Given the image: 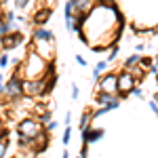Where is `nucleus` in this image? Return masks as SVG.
I'll list each match as a JSON object with an SVG mask.
<instances>
[{
    "label": "nucleus",
    "instance_id": "f257e3e1",
    "mask_svg": "<svg viewBox=\"0 0 158 158\" xmlns=\"http://www.w3.org/2000/svg\"><path fill=\"white\" fill-rule=\"evenodd\" d=\"M51 70H55V65H51L44 61L42 55L38 53H30L25 57V63L21 65V72H23L25 78H42L44 74H49Z\"/></svg>",
    "mask_w": 158,
    "mask_h": 158
},
{
    "label": "nucleus",
    "instance_id": "f03ea898",
    "mask_svg": "<svg viewBox=\"0 0 158 158\" xmlns=\"http://www.w3.org/2000/svg\"><path fill=\"white\" fill-rule=\"evenodd\" d=\"M23 93L30 97H38L42 93H49L47 91V80L42 78H25L23 80Z\"/></svg>",
    "mask_w": 158,
    "mask_h": 158
},
{
    "label": "nucleus",
    "instance_id": "7ed1b4c3",
    "mask_svg": "<svg viewBox=\"0 0 158 158\" xmlns=\"http://www.w3.org/2000/svg\"><path fill=\"white\" fill-rule=\"evenodd\" d=\"M17 133L27 135V137L34 139L38 133H42V124H40L38 118H25V120H21L19 124H17Z\"/></svg>",
    "mask_w": 158,
    "mask_h": 158
},
{
    "label": "nucleus",
    "instance_id": "20e7f679",
    "mask_svg": "<svg viewBox=\"0 0 158 158\" xmlns=\"http://www.w3.org/2000/svg\"><path fill=\"white\" fill-rule=\"evenodd\" d=\"M135 76L131 70H124V72L118 74V93H120L122 97L124 95H131V91H133V86H135Z\"/></svg>",
    "mask_w": 158,
    "mask_h": 158
},
{
    "label": "nucleus",
    "instance_id": "39448f33",
    "mask_svg": "<svg viewBox=\"0 0 158 158\" xmlns=\"http://www.w3.org/2000/svg\"><path fill=\"white\" fill-rule=\"evenodd\" d=\"M4 95H9L11 99H19L23 95V80L19 78V72L9 78V82L4 85Z\"/></svg>",
    "mask_w": 158,
    "mask_h": 158
},
{
    "label": "nucleus",
    "instance_id": "423d86ee",
    "mask_svg": "<svg viewBox=\"0 0 158 158\" xmlns=\"http://www.w3.org/2000/svg\"><path fill=\"white\" fill-rule=\"evenodd\" d=\"M97 89L106 93H118V74H106L103 78H99Z\"/></svg>",
    "mask_w": 158,
    "mask_h": 158
},
{
    "label": "nucleus",
    "instance_id": "0eeeda50",
    "mask_svg": "<svg viewBox=\"0 0 158 158\" xmlns=\"http://www.w3.org/2000/svg\"><path fill=\"white\" fill-rule=\"evenodd\" d=\"M23 42V36L17 32V34H6V36L2 38V49L4 51H11V49H15V47H19Z\"/></svg>",
    "mask_w": 158,
    "mask_h": 158
},
{
    "label": "nucleus",
    "instance_id": "6e6552de",
    "mask_svg": "<svg viewBox=\"0 0 158 158\" xmlns=\"http://www.w3.org/2000/svg\"><path fill=\"white\" fill-rule=\"evenodd\" d=\"M47 146H49V135L42 131V133H38L36 137H34V141H32V146H30V148H32L36 154H40V152L47 150Z\"/></svg>",
    "mask_w": 158,
    "mask_h": 158
},
{
    "label": "nucleus",
    "instance_id": "1a4fd4ad",
    "mask_svg": "<svg viewBox=\"0 0 158 158\" xmlns=\"http://www.w3.org/2000/svg\"><path fill=\"white\" fill-rule=\"evenodd\" d=\"M99 137H103V131H101V129H89V127H86L85 131H82V141H85L86 146H89V143H95Z\"/></svg>",
    "mask_w": 158,
    "mask_h": 158
},
{
    "label": "nucleus",
    "instance_id": "9d476101",
    "mask_svg": "<svg viewBox=\"0 0 158 158\" xmlns=\"http://www.w3.org/2000/svg\"><path fill=\"white\" fill-rule=\"evenodd\" d=\"M74 4H76V11L82 15H89L93 11V0H74Z\"/></svg>",
    "mask_w": 158,
    "mask_h": 158
},
{
    "label": "nucleus",
    "instance_id": "9b49d317",
    "mask_svg": "<svg viewBox=\"0 0 158 158\" xmlns=\"http://www.w3.org/2000/svg\"><path fill=\"white\" fill-rule=\"evenodd\" d=\"M34 42H53V34L49 30H34Z\"/></svg>",
    "mask_w": 158,
    "mask_h": 158
},
{
    "label": "nucleus",
    "instance_id": "f8f14e48",
    "mask_svg": "<svg viewBox=\"0 0 158 158\" xmlns=\"http://www.w3.org/2000/svg\"><path fill=\"white\" fill-rule=\"evenodd\" d=\"M51 9H44V11H38L36 15H34V23H38V25H42V23H47V19L51 17Z\"/></svg>",
    "mask_w": 158,
    "mask_h": 158
},
{
    "label": "nucleus",
    "instance_id": "ddd939ff",
    "mask_svg": "<svg viewBox=\"0 0 158 158\" xmlns=\"http://www.w3.org/2000/svg\"><path fill=\"white\" fill-rule=\"evenodd\" d=\"M11 27H13V23H11V21L6 23V21H2V19H0V42H2V38H4L6 34H9V30H11Z\"/></svg>",
    "mask_w": 158,
    "mask_h": 158
},
{
    "label": "nucleus",
    "instance_id": "4468645a",
    "mask_svg": "<svg viewBox=\"0 0 158 158\" xmlns=\"http://www.w3.org/2000/svg\"><path fill=\"white\" fill-rule=\"evenodd\" d=\"M139 61H141V55H131L129 59L124 61V70H131L135 63H139Z\"/></svg>",
    "mask_w": 158,
    "mask_h": 158
},
{
    "label": "nucleus",
    "instance_id": "2eb2a0df",
    "mask_svg": "<svg viewBox=\"0 0 158 158\" xmlns=\"http://www.w3.org/2000/svg\"><path fill=\"white\" fill-rule=\"evenodd\" d=\"M6 146H9V139H6V135L2 133L0 135V158L6 154Z\"/></svg>",
    "mask_w": 158,
    "mask_h": 158
},
{
    "label": "nucleus",
    "instance_id": "dca6fc26",
    "mask_svg": "<svg viewBox=\"0 0 158 158\" xmlns=\"http://www.w3.org/2000/svg\"><path fill=\"white\" fill-rule=\"evenodd\" d=\"M70 137H72V129H70V124H65V131H63V146H68L70 143Z\"/></svg>",
    "mask_w": 158,
    "mask_h": 158
},
{
    "label": "nucleus",
    "instance_id": "f3484780",
    "mask_svg": "<svg viewBox=\"0 0 158 158\" xmlns=\"http://www.w3.org/2000/svg\"><path fill=\"white\" fill-rule=\"evenodd\" d=\"M91 118H93V116H89V114H82V116H80V131H85L86 127H89Z\"/></svg>",
    "mask_w": 158,
    "mask_h": 158
},
{
    "label": "nucleus",
    "instance_id": "a211bd4d",
    "mask_svg": "<svg viewBox=\"0 0 158 158\" xmlns=\"http://www.w3.org/2000/svg\"><path fill=\"white\" fill-rule=\"evenodd\" d=\"M27 4H30V0H15V6L17 9H25Z\"/></svg>",
    "mask_w": 158,
    "mask_h": 158
},
{
    "label": "nucleus",
    "instance_id": "6ab92c4d",
    "mask_svg": "<svg viewBox=\"0 0 158 158\" xmlns=\"http://www.w3.org/2000/svg\"><path fill=\"white\" fill-rule=\"evenodd\" d=\"M150 110L158 116V101H156V99H152V101H150Z\"/></svg>",
    "mask_w": 158,
    "mask_h": 158
},
{
    "label": "nucleus",
    "instance_id": "aec40b11",
    "mask_svg": "<svg viewBox=\"0 0 158 158\" xmlns=\"http://www.w3.org/2000/svg\"><path fill=\"white\" fill-rule=\"evenodd\" d=\"M9 65V55H0V68Z\"/></svg>",
    "mask_w": 158,
    "mask_h": 158
},
{
    "label": "nucleus",
    "instance_id": "412c9836",
    "mask_svg": "<svg viewBox=\"0 0 158 158\" xmlns=\"http://www.w3.org/2000/svg\"><path fill=\"white\" fill-rule=\"evenodd\" d=\"M131 95H133V97H143V93H141V89H137V86H133V91H131Z\"/></svg>",
    "mask_w": 158,
    "mask_h": 158
},
{
    "label": "nucleus",
    "instance_id": "4be33fe9",
    "mask_svg": "<svg viewBox=\"0 0 158 158\" xmlns=\"http://www.w3.org/2000/svg\"><path fill=\"white\" fill-rule=\"evenodd\" d=\"M40 120L44 122V124H47V122H51V112H44V114L40 116Z\"/></svg>",
    "mask_w": 158,
    "mask_h": 158
},
{
    "label": "nucleus",
    "instance_id": "5701e85b",
    "mask_svg": "<svg viewBox=\"0 0 158 158\" xmlns=\"http://www.w3.org/2000/svg\"><path fill=\"white\" fill-rule=\"evenodd\" d=\"M55 129H57V122H55V120L47 122V131H55Z\"/></svg>",
    "mask_w": 158,
    "mask_h": 158
},
{
    "label": "nucleus",
    "instance_id": "b1692460",
    "mask_svg": "<svg viewBox=\"0 0 158 158\" xmlns=\"http://www.w3.org/2000/svg\"><path fill=\"white\" fill-rule=\"evenodd\" d=\"M116 55H118V47H114V49H112V53L108 55V59H116Z\"/></svg>",
    "mask_w": 158,
    "mask_h": 158
},
{
    "label": "nucleus",
    "instance_id": "393cba45",
    "mask_svg": "<svg viewBox=\"0 0 158 158\" xmlns=\"http://www.w3.org/2000/svg\"><path fill=\"white\" fill-rule=\"evenodd\" d=\"M76 61H78V65H82V68H85V65H86V59H85V57H80V55L76 57Z\"/></svg>",
    "mask_w": 158,
    "mask_h": 158
},
{
    "label": "nucleus",
    "instance_id": "a878e982",
    "mask_svg": "<svg viewBox=\"0 0 158 158\" xmlns=\"http://www.w3.org/2000/svg\"><path fill=\"white\" fill-rule=\"evenodd\" d=\"M72 97L78 99V86H76V85H72Z\"/></svg>",
    "mask_w": 158,
    "mask_h": 158
},
{
    "label": "nucleus",
    "instance_id": "bb28decb",
    "mask_svg": "<svg viewBox=\"0 0 158 158\" xmlns=\"http://www.w3.org/2000/svg\"><path fill=\"white\" fill-rule=\"evenodd\" d=\"M154 99H156V101H158V93H156V95H154Z\"/></svg>",
    "mask_w": 158,
    "mask_h": 158
},
{
    "label": "nucleus",
    "instance_id": "cd10ccee",
    "mask_svg": "<svg viewBox=\"0 0 158 158\" xmlns=\"http://www.w3.org/2000/svg\"><path fill=\"white\" fill-rule=\"evenodd\" d=\"M0 82H2V74H0Z\"/></svg>",
    "mask_w": 158,
    "mask_h": 158
},
{
    "label": "nucleus",
    "instance_id": "c85d7f7f",
    "mask_svg": "<svg viewBox=\"0 0 158 158\" xmlns=\"http://www.w3.org/2000/svg\"><path fill=\"white\" fill-rule=\"evenodd\" d=\"M0 135H2V127H0Z\"/></svg>",
    "mask_w": 158,
    "mask_h": 158
},
{
    "label": "nucleus",
    "instance_id": "c756f323",
    "mask_svg": "<svg viewBox=\"0 0 158 158\" xmlns=\"http://www.w3.org/2000/svg\"><path fill=\"white\" fill-rule=\"evenodd\" d=\"M156 63H158V57H156Z\"/></svg>",
    "mask_w": 158,
    "mask_h": 158
},
{
    "label": "nucleus",
    "instance_id": "7c9ffc66",
    "mask_svg": "<svg viewBox=\"0 0 158 158\" xmlns=\"http://www.w3.org/2000/svg\"><path fill=\"white\" fill-rule=\"evenodd\" d=\"M156 32H158V27H156Z\"/></svg>",
    "mask_w": 158,
    "mask_h": 158
}]
</instances>
